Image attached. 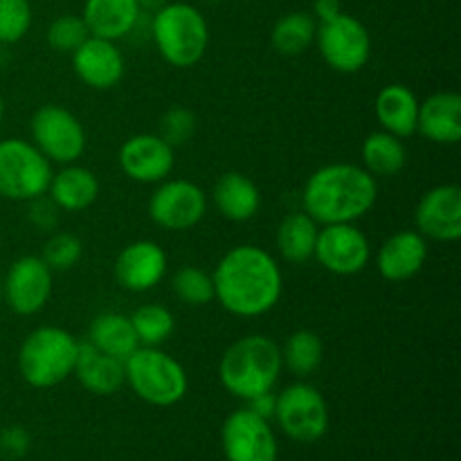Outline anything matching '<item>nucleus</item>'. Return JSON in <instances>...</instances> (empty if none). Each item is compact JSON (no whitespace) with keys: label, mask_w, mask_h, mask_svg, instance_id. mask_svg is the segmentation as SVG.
Masks as SVG:
<instances>
[{"label":"nucleus","mask_w":461,"mask_h":461,"mask_svg":"<svg viewBox=\"0 0 461 461\" xmlns=\"http://www.w3.org/2000/svg\"><path fill=\"white\" fill-rule=\"evenodd\" d=\"M52 162L21 138L0 140V196L32 203L45 196L52 180Z\"/></svg>","instance_id":"7"},{"label":"nucleus","mask_w":461,"mask_h":461,"mask_svg":"<svg viewBox=\"0 0 461 461\" xmlns=\"http://www.w3.org/2000/svg\"><path fill=\"white\" fill-rule=\"evenodd\" d=\"M72 68L88 88L111 90L124 77V54L120 52L115 41L88 36L72 52Z\"/></svg>","instance_id":"18"},{"label":"nucleus","mask_w":461,"mask_h":461,"mask_svg":"<svg viewBox=\"0 0 461 461\" xmlns=\"http://www.w3.org/2000/svg\"><path fill=\"white\" fill-rule=\"evenodd\" d=\"M282 347L268 336L252 333L234 340L219 363V381L234 399L250 401L273 392L282 376Z\"/></svg>","instance_id":"3"},{"label":"nucleus","mask_w":461,"mask_h":461,"mask_svg":"<svg viewBox=\"0 0 461 461\" xmlns=\"http://www.w3.org/2000/svg\"><path fill=\"white\" fill-rule=\"evenodd\" d=\"M315 34H318V21L311 14L288 12L273 25L270 43L275 52L284 57H297L315 43Z\"/></svg>","instance_id":"29"},{"label":"nucleus","mask_w":461,"mask_h":461,"mask_svg":"<svg viewBox=\"0 0 461 461\" xmlns=\"http://www.w3.org/2000/svg\"><path fill=\"white\" fill-rule=\"evenodd\" d=\"M273 419L288 439L297 444H315L329 430L327 399L315 385L297 381L277 394Z\"/></svg>","instance_id":"8"},{"label":"nucleus","mask_w":461,"mask_h":461,"mask_svg":"<svg viewBox=\"0 0 461 461\" xmlns=\"http://www.w3.org/2000/svg\"><path fill=\"white\" fill-rule=\"evenodd\" d=\"M207 194L201 185L185 178L162 180L149 198V216L153 223L171 232L192 230L205 219Z\"/></svg>","instance_id":"11"},{"label":"nucleus","mask_w":461,"mask_h":461,"mask_svg":"<svg viewBox=\"0 0 461 461\" xmlns=\"http://www.w3.org/2000/svg\"><path fill=\"white\" fill-rule=\"evenodd\" d=\"M3 115H5V99L3 95H0V122H3Z\"/></svg>","instance_id":"41"},{"label":"nucleus","mask_w":461,"mask_h":461,"mask_svg":"<svg viewBox=\"0 0 461 461\" xmlns=\"http://www.w3.org/2000/svg\"><path fill=\"white\" fill-rule=\"evenodd\" d=\"M79 340L61 327H39L27 333L18 349V374L34 390H50L72 376Z\"/></svg>","instance_id":"4"},{"label":"nucleus","mask_w":461,"mask_h":461,"mask_svg":"<svg viewBox=\"0 0 461 461\" xmlns=\"http://www.w3.org/2000/svg\"><path fill=\"white\" fill-rule=\"evenodd\" d=\"M135 329L140 347H160L171 338L176 329V318L167 306L142 304L129 315Z\"/></svg>","instance_id":"31"},{"label":"nucleus","mask_w":461,"mask_h":461,"mask_svg":"<svg viewBox=\"0 0 461 461\" xmlns=\"http://www.w3.org/2000/svg\"><path fill=\"white\" fill-rule=\"evenodd\" d=\"M275 403H277V394H273V392H266V394L255 396V399L248 401L246 408H250L255 414H259V417H264V419H268V421H273Z\"/></svg>","instance_id":"38"},{"label":"nucleus","mask_w":461,"mask_h":461,"mask_svg":"<svg viewBox=\"0 0 461 461\" xmlns=\"http://www.w3.org/2000/svg\"><path fill=\"white\" fill-rule=\"evenodd\" d=\"M99 189H102V185H99L95 171L72 162V165H63L61 171L52 174L48 194L57 210L84 212L97 201Z\"/></svg>","instance_id":"23"},{"label":"nucleus","mask_w":461,"mask_h":461,"mask_svg":"<svg viewBox=\"0 0 461 461\" xmlns=\"http://www.w3.org/2000/svg\"><path fill=\"white\" fill-rule=\"evenodd\" d=\"M313 259H318L327 273L351 277L369 266L372 246L367 234L356 228V223L320 225Z\"/></svg>","instance_id":"13"},{"label":"nucleus","mask_w":461,"mask_h":461,"mask_svg":"<svg viewBox=\"0 0 461 461\" xmlns=\"http://www.w3.org/2000/svg\"><path fill=\"white\" fill-rule=\"evenodd\" d=\"M32 27L30 0H0V43L14 45Z\"/></svg>","instance_id":"34"},{"label":"nucleus","mask_w":461,"mask_h":461,"mask_svg":"<svg viewBox=\"0 0 461 461\" xmlns=\"http://www.w3.org/2000/svg\"><path fill=\"white\" fill-rule=\"evenodd\" d=\"M428 261V239L417 230H401L381 243L376 268L385 282H408L417 277Z\"/></svg>","instance_id":"19"},{"label":"nucleus","mask_w":461,"mask_h":461,"mask_svg":"<svg viewBox=\"0 0 461 461\" xmlns=\"http://www.w3.org/2000/svg\"><path fill=\"white\" fill-rule=\"evenodd\" d=\"M360 158L363 167L374 176V178H390V176L401 174L408 165V149L403 140L387 131H376L365 138L360 147Z\"/></svg>","instance_id":"28"},{"label":"nucleus","mask_w":461,"mask_h":461,"mask_svg":"<svg viewBox=\"0 0 461 461\" xmlns=\"http://www.w3.org/2000/svg\"><path fill=\"white\" fill-rule=\"evenodd\" d=\"M72 376L79 381L86 392L95 396H113L124 385V363L113 356L102 354L88 342H79L75 372Z\"/></svg>","instance_id":"22"},{"label":"nucleus","mask_w":461,"mask_h":461,"mask_svg":"<svg viewBox=\"0 0 461 461\" xmlns=\"http://www.w3.org/2000/svg\"><path fill=\"white\" fill-rule=\"evenodd\" d=\"M54 273L41 257H18L3 277V302L16 315H36L52 297Z\"/></svg>","instance_id":"14"},{"label":"nucleus","mask_w":461,"mask_h":461,"mask_svg":"<svg viewBox=\"0 0 461 461\" xmlns=\"http://www.w3.org/2000/svg\"><path fill=\"white\" fill-rule=\"evenodd\" d=\"M174 293L183 304L187 306H205L214 300V282L207 270L198 266H183L174 275Z\"/></svg>","instance_id":"32"},{"label":"nucleus","mask_w":461,"mask_h":461,"mask_svg":"<svg viewBox=\"0 0 461 461\" xmlns=\"http://www.w3.org/2000/svg\"><path fill=\"white\" fill-rule=\"evenodd\" d=\"M138 5L144 9H160L162 5H167V0H138Z\"/></svg>","instance_id":"40"},{"label":"nucleus","mask_w":461,"mask_h":461,"mask_svg":"<svg viewBox=\"0 0 461 461\" xmlns=\"http://www.w3.org/2000/svg\"><path fill=\"white\" fill-rule=\"evenodd\" d=\"M196 131V115L185 106H171L160 120V138L171 147H180L187 142Z\"/></svg>","instance_id":"36"},{"label":"nucleus","mask_w":461,"mask_h":461,"mask_svg":"<svg viewBox=\"0 0 461 461\" xmlns=\"http://www.w3.org/2000/svg\"><path fill=\"white\" fill-rule=\"evenodd\" d=\"M324 360V345L311 329H297L286 338L282 347L284 369L297 378H309L320 369Z\"/></svg>","instance_id":"30"},{"label":"nucleus","mask_w":461,"mask_h":461,"mask_svg":"<svg viewBox=\"0 0 461 461\" xmlns=\"http://www.w3.org/2000/svg\"><path fill=\"white\" fill-rule=\"evenodd\" d=\"M140 9L138 0H86L81 18L90 36L117 41L133 30Z\"/></svg>","instance_id":"25"},{"label":"nucleus","mask_w":461,"mask_h":461,"mask_svg":"<svg viewBox=\"0 0 461 461\" xmlns=\"http://www.w3.org/2000/svg\"><path fill=\"white\" fill-rule=\"evenodd\" d=\"M0 302H3V277H0Z\"/></svg>","instance_id":"42"},{"label":"nucleus","mask_w":461,"mask_h":461,"mask_svg":"<svg viewBox=\"0 0 461 461\" xmlns=\"http://www.w3.org/2000/svg\"><path fill=\"white\" fill-rule=\"evenodd\" d=\"M212 203L223 219L246 223L261 207V192L252 178L241 171H225L212 187Z\"/></svg>","instance_id":"21"},{"label":"nucleus","mask_w":461,"mask_h":461,"mask_svg":"<svg viewBox=\"0 0 461 461\" xmlns=\"http://www.w3.org/2000/svg\"><path fill=\"white\" fill-rule=\"evenodd\" d=\"M32 446V435L23 426H7L0 430V453L7 457H25Z\"/></svg>","instance_id":"37"},{"label":"nucleus","mask_w":461,"mask_h":461,"mask_svg":"<svg viewBox=\"0 0 461 461\" xmlns=\"http://www.w3.org/2000/svg\"><path fill=\"white\" fill-rule=\"evenodd\" d=\"M320 225L304 210L291 212L282 219L277 228V250L288 264H306L313 259L315 243H318Z\"/></svg>","instance_id":"27"},{"label":"nucleus","mask_w":461,"mask_h":461,"mask_svg":"<svg viewBox=\"0 0 461 461\" xmlns=\"http://www.w3.org/2000/svg\"><path fill=\"white\" fill-rule=\"evenodd\" d=\"M414 225L421 237L441 243L461 239V189L446 183L428 189L414 210Z\"/></svg>","instance_id":"16"},{"label":"nucleus","mask_w":461,"mask_h":461,"mask_svg":"<svg viewBox=\"0 0 461 461\" xmlns=\"http://www.w3.org/2000/svg\"><path fill=\"white\" fill-rule=\"evenodd\" d=\"M32 144L59 165H72L86 151V129L75 113L57 104H43L30 120Z\"/></svg>","instance_id":"9"},{"label":"nucleus","mask_w":461,"mask_h":461,"mask_svg":"<svg viewBox=\"0 0 461 461\" xmlns=\"http://www.w3.org/2000/svg\"><path fill=\"white\" fill-rule=\"evenodd\" d=\"M117 162L126 178L142 185H158L174 171L176 153L158 133H138L124 140L117 151Z\"/></svg>","instance_id":"15"},{"label":"nucleus","mask_w":461,"mask_h":461,"mask_svg":"<svg viewBox=\"0 0 461 461\" xmlns=\"http://www.w3.org/2000/svg\"><path fill=\"white\" fill-rule=\"evenodd\" d=\"M39 257L52 273H61V270H70L79 264V259L84 257V243L77 234L57 232L45 241Z\"/></svg>","instance_id":"33"},{"label":"nucleus","mask_w":461,"mask_h":461,"mask_svg":"<svg viewBox=\"0 0 461 461\" xmlns=\"http://www.w3.org/2000/svg\"><path fill=\"white\" fill-rule=\"evenodd\" d=\"M378 183L363 165L333 162L315 169L302 189V210L318 225L356 223L374 210Z\"/></svg>","instance_id":"2"},{"label":"nucleus","mask_w":461,"mask_h":461,"mask_svg":"<svg viewBox=\"0 0 461 461\" xmlns=\"http://www.w3.org/2000/svg\"><path fill=\"white\" fill-rule=\"evenodd\" d=\"M117 284L124 291L147 293L156 288L167 275V252L156 241H133L117 255L113 266Z\"/></svg>","instance_id":"17"},{"label":"nucleus","mask_w":461,"mask_h":461,"mask_svg":"<svg viewBox=\"0 0 461 461\" xmlns=\"http://www.w3.org/2000/svg\"><path fill=\"white\" fill-rule=\"evenodd\" d=\"M419 99L408 86L403 84H390L376 95L374 102V113L381 124V131L396 135V138L405 140L410 135L417 133V120H419Z\"/></svg>","instance_id":"24"},{"label":"nucleus","mask_w":461,"mask_h":461,"mask_svg":"<svg viewBox=\"0 0 461 461\" xmlns=\"http://www.w3.org/2000/svg\"><path fill=\"white\" fill-rule=\"evenodd\" d=\"M417 133L435 144H457L461 140V97L441 90L419 104Z\"/></svg>","instance_id":"20"},{"label":"nucleus","mask_w":461,"mask_h":461,"mask_svg":"<svg viewBox=\"0 0 461 461\" xmlns=\"http://www.w3.org/2000/svg\"><path fill=\"white\" fill-rule=\"evenodd\" d=\"M214 300L237 318H259L282 300L284 277L277 259L259 246H234L212 273Z\"/></svg>","instance_id":"1"},{"label":"nucleus","mask_w":461,"mask_h":461,"mask_svg":"<svg viewBox=\"0 0 461 461\" xmlns=\"http://www.w3.org/2000/svg\"><path fill=\"white\" fill-rule=\"evenodd\" d=\"M205 3H219V0H205Z\"/></svg>","instance_id":"43"},{"label":"nucleus","mask_w":461,"mask_h":461,"mask_svg":"<svg viewBox=\"0 0 461 461\" xmlns=\"http://www.w3.org/2000/svg\"><path fill=\"white\" fill-rule=\"evenodd\" d=\"M221 448L228 461H279V444L268 419L250 408L234 410L221 428Z\"/></svg>","instance_id":"12"},{"label":"nucleus","mask_w":461,"mask_h":461,"mask_svg":"<svg viewBox=\"0 0 461 461\" xmlns=\"http://www.w3.org/2000/svg\"><path fill=\"white\" fill-rule=\"evenodd\" d=\"M86 342L93 345L97 351H102V354L122 360V363L140 347L129 315L113 313V311L97 315L90 322L88 340Z\"/></svg>","instance_id":"26"},{"label":"nucleus","mask_w":461,"mask_h":461,"mask_svg":"<svg viewBox=\"0 0 461 461\" xmlns=\"http://www.w3.org/2000/svg\"><path fill=\"white\" fill-rule=\"evenodd\" d=\"M342 14V5L340 0H313V14L311 16L320 23L333 21V18Z\"/></svg>","instance_id":"39"},{"label":"nucleus","mask_w":461,"mask_h":461,"mask_svg":"<svg viewBox=\"0 0 461 461\" xmlns=\"http://www.w3.org/2000/svg\"><path fill=\"white\" fill-rule=\"evenodd\" d=\"M151 32L160 57L174 68L196 66L210 48V25L187 3H167L156 9Z\"/></svg>","instance_id":"5"},{"label":"nucleus","mask_w":461,"mask_h":461,"mask_svg":"<svg viewBox=\"0 0 461 461\" xmlns=\"http://www.w3.org/2000/svg\"><path fill=\"white\" fill-rule=\"evenodd\" d=\"M88 36L90 32L86 27L84 18L75 16V14H63V16L54 18L52 25H50L48 45L57 52L72 54Z\"/></svg>","instance_id":"35"},{"label":"nucleus","mask_w":461,"mask_h":461,"mask_svg":"<svg viewBox=\"0 0 461 461\" xmlns=\"http://www.w3.org/2000/svg\"><path fill=\"white\" fill-rule=\"evenodd\" d=\"M124 381L138 399L156 408L180 403L189 390L185 367L160 347H138L124 360Z\"/></svg>","instance_id":"6"},{"label":"nucleus","mask_w":461,"mask_h":461,"mask_svg":"<svg viewBox=\"0 0 461 461\" xmlns=\"http://www.w3.org/2000/svg\"><path fill=\"white\" fill-rule=\"evenodd\" d=\"M320 54L331 70L342 75L360 72L372 57V36L369 30L349 14H338L333 21L320 23L315 34Z\"/></svg>","instance_id":"10"}]
</instances>
